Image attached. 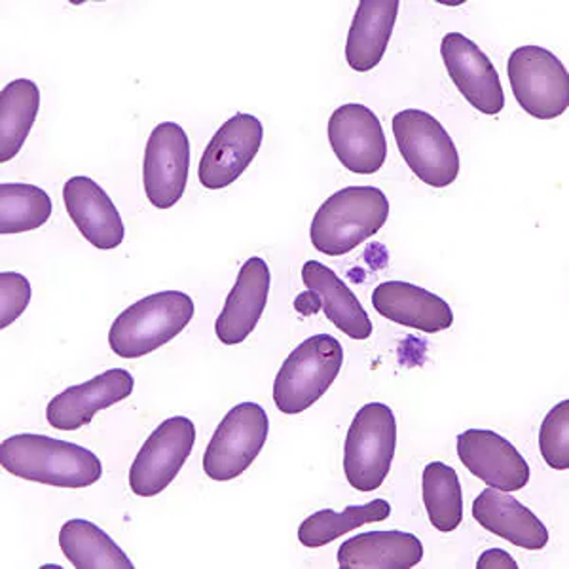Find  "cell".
<instances>
[{
  "mask_svg": "<svg viewBox=\"0 0 569 569\" xmlns=\"http://www.w3.org/2000/svg\"><path fill=\"white\" fill-rule=\"evenodd\" d=\"M0 463L13 477L58 488H88L103 477L96 453L46 435H13L4 440Z\"/></svg>",
  "mask_w": 569,
  "mask_h": 569,
  "instance_id": "obj_1",
  "label": "cell"
},
{
  "mask_svg": "<svg viewBox=\"0 0 569 569\" xmlns=\"http://www.w3.org/2000/svg\"><path fill=\"white\" fill-rule=\"evenodd\" d=\"M388 219L389 201L380 188L346 187L318 209L311 243L327 257H343L380 232Z\"/></svg>",
  "mask_w": 569,
  "mask_h": 569,
  "instance_id": "obj_2",
  "label": "cell"
},
{
  "mask_svg": "<svg viewBox=\"0 0 569 569\" xmlns=\"http://www.w3.org/2000/svg\"><path fill=\"white\" fill-rule=\"evenodd\" d=\"M194 300L181 291L142 298L118 316L109 330L110 350L123 359H139L179 337L194 318Z\"/></svg>",
  "mask_w": 569,
  "mask_h": 569,
  "instance_id": "obj_3",
  "label": "cell"
},
{
  "mask_svg": "<svg viewBox=\"0 0 569 569\" xmlns=\"http://www.w3.org/2000/svg\"><path fill=\"white\" fill-rule=\"evenodd\" d=\"M343 348L330 335H316L292 350L273 382V402L283 415H300L329 391L342 369Z\"/></svg>",
  "mask_w": 569,
  "mask_h": 569,
  "instance_id": "obj_4",
  "label": "cell"
},
{
  "mask_svg": "<svg viewBox=\"0 0 569 569\" xmlns=\"http://www.w3.org/2000/svg\"><path fill=\"white\" fill-rule=\"evenodd\" d=\"M397 448L393 410L382 402L361 407L351 421L343 447V472L351 488L375 492L388 479Z\"/></svg>",
  "mask_w": 569,
  "mask_h": 569,
  "instance_id": "obj_5",
  "label": "cell"
},
{
  "mask_svg": "<svg viewBox=\"0 0 569 569\" xmlns=\"http://www.w3.org/2000/svg\"><path fill=\"white\" fill-rule=\"evenodd\" d=\"M395 141L408 168L429 187H450L460 173V154L442 123L420 109L395 114Z\"/></svg>",
  "mask_w": 569,
  "mask_h": 569,
  "instance_id": "obj_6",
  "label": "cell"
},
{
  "mask_svg": "<svg viewBox=\"0 0 569 569\" xmlns=\"http://www.w3.org/2000/svg\"><path fill=\"white\" fill-rule=\"evenodd\" d=\"M507 74L517 103L537 120L562 117L569 107V74L562 61L541 46H520Z\"/></svg>",
  "mask_w": 569,
  "mask_h": 569,
  "instance_id": "obj_7",
  "label": "cell"
},
{
  "mask_svg": "<svg viewBox=\"0 0 569 569\" xmlns=\"http://www.w3.org/2000/svg\"><path fill=\"white\" fill-rule=\"evenodd\" d=\"M270 433V420L257 402H241L220 421L203 456L209 479L228 482L238 479L262 452Z\"/></svg>",
  "mask_w": 569,
  "mask_h": 569,
  "instance_id": "obj_8",
  "label": "cell"
},
{
  "mask_svg": "<svg viewBox=\"0 0 569 569\" xmlns=\"http://www.w3.org/2000/svg\"><path fill=\"white\" fill-rule=\"evenodd\" d=\"M196 442L194 421L169 418L156 427L130 469V488L139 498L162 493L187 463Z\"/></svg>",
  "mask_w": 569,
  "mask_h": 569,
  "instance_id": "obj_9",
  "label": "cell"
},
{
  "mask_svg": "<svg viewBox=\"0 0 569 569\" xmlns=\"http://www.w3.org/2000/svg\"><path fill=\"white\" fill-rule=\"evenodd\" d=\"M190 171V141L187 131L176 122L156 126L150 133L142 181L144 192L156 209H169L181 200Z\"/></svg>",
  "mask_w": 569,
  "mask_h": 569,
  "instance_id": "obj_10",
  "label": "cell"
},
{
  "mask_svg": "<svg viewBox=\"0 0 569 569\" xmlns=\"http://www.w3.org/2000/svg\"><path fill=\"white\" fill-rule=\"evenodd\" d=\"M329 141L343 168L357 176H375L388 158L382 122L365 104H342L330 114Z\"/></svg>",
  "mask_w": 569,
  "mask_h": 569,
  "instance_id": "obj_11",
  "label": "cell"
},
{
  "mask_svg": "<svg viewBox=\"0 0 569 569\" xmlns=\"http://www.w3.org/2000/svg\"><path fill=\"white\" fill-rule=\"evenodd\" d=\"M264 128L252 114H236L220 126L201 156L198 177L209 190L227 188L238 181L259 154Z\"/></svg>",
  "mask_w": 569,
  "mask_h": 569,
  "instance_id": "obj_12",
  "label": "cell"
},
{
  "mask_svg": "<svg viewBox=\"0 0 569 569\" xmlns=\"http://www.w3.org/2000/svg\"><path fill=\"white\" fill-rule=\"evenodd\" d=\"M448 74L471 107L496 117L505 107V93L490 58L466 34L448 33L440 42Z\"/></svg>",
  "mask_w": 569,
  "mask_h": 569,
  "instance_id": "obj_13",
  "label": "cell"
},
{
  "mask_svg": "<svg viewBox=\"0 0 569 569\" xmlns=\"http://www.w3.org/2000/svg\"><path fill=\"white\" fill-rule=\"evenodd\" d=\"M458 456L467 471L501 492H517L530 482V467L522 453L488 429H467L461 433Z\"/></svg>",
  "mask_w": 569,
  "mask_h": 569,
  "instance_id": "obj_14",
  "label": "cell"
},
{
  "mask_svg": "<svg viewBox=\"0 0 569 569\" xmlns=\"http://www.w3.org/2000/svg\"><path fill=\"white\" fill-rule=\"evenodd\" d=\"M136 380L123 369H110L80 386L53 397L46 408V420L59 431H77L88 426L99 410L112 407L133 393Z\"/></svg>",
  "mask_w": 569,
  "mask_h": 569,
  "instance_id": "obj_15",
  "label": "cell"
},
{
  "mask_svg": "<svg viewBox=\"0 0 569 569\" xmlns=\"http://www.w3.org/2000/svg\"><path fill=\"white\" fill-rule=\"evenodd\" d=\"M270 284L272 276L264 259L252 257L241 266L238 281L214 323V332L220 342L238 346L251 335L264 313Z\"/></svg>",
  "mask_w": 569,
  "mask_h": 569,
  "instance_id": "obj_16",
  "label": "cell"
},
{
  "mask_svg": "<svg viewBox=\"0 0 569 569\" xmlns=\"http://www.w3.org/2000/svg\"><path fill=\"white\" fill-rule=\"evenodd\" d=\"M67 213L91 246L110 251L123 241L122 217L109 194L90 177H72L63 187Z\"/></svg>",
  "mask_w": 569,
  "mask_h": 569,
  "instance_id": "obj_17",
  "label": "cell"
},
{
  "mask_svg": "<svg viewBox=\"0 0 569 569\" xmlns=\"http://www.w3.org/2000/svg\"><path fill=\"white\" fill-rule=\"evenodd\" d=\"M372 306L382 318L393 323L435 335L452 327V308L447 300L418 284L386 281L372 292Z\"/></svg>",
  "mask_w": 569,
  "mask_h": 569,
  "instance_id": "obj_18",
  "label": "cell"
},
{
  "mask_svg": "<svg viewBox=\"0 0 569 569\" xmlns=\"http://www.w3.org/2000/svg\"><path fill=\"white\" fill-rule=\"evenodd\" d=\"M472 517L485 530L520 549L541 550L549 543V530L528 507L490 486L472 501Z\"/></svg>",
  "mask_w": 569,
  "mask_h": 569,
  "instance_id": "obj_19",
  "label": "cell"
},
{
  "mask_svg": "<svg viewBox=\"0 0 569 569\" xmlns=\"http://www.w3.org/2000/svg\"><path fill=\"white\" fill-rule=\"evenodd\" d=\"M423 558V545L407 531H367L338 549L342 569H410Z\"/></svg>",
  "mask_w": 569,
  "mask_h": 569,
  "instance_id": "obj_20",
  "label": "cell"
},
{
  "mask_svg": "<svg viewBox=\"0 0 569 569\" xmlns=\"http://www.w3.org/2000/svg\"><path fill=\"white\" fill-rule=\"evenodd\" d=\"M399 0H361L346 40L348 66L369 72L382 61L399 16Z\"/></svg>",
  "mask_w": 569,
  "mask_h": 569,
  "instance_id": "obj_21",
  "label": "cell"
},
{
  "mask_svg": "<svg viewBox=\"0 0 569 569\" xmlns=\"http://www.w3.org/2000/svg\"><path fill=\"white\" fill-rule=\"evenodd\" d=\"M302 281L321 298L325 316L346 337L367 340L372 335V321L350 287L329 266L308 260L302 268Z\"/></svg>",
  "mask_w": 569,
  "mask_h": 569,
  "instance_id": "obj_22",
  "label": "cell"
},
{
  "mask_svg": "<svg viewBox=\"0 0 569 569\" xmlns=\"http://www.w3.org/2000/svg\"><path fill=\"white\" fill-rule=\"evenodd\" d=\"M40 109V90L33 80L18 78L0 93V163L20 154Z\"/></svg>",
  "mask_w": 569,
  "mask_h": 569,
  "instance_id": "obj_23",
  "label": "cell"
},
{
  "mask_svg": "<svg viewBox=\"0 0 569 569\" xmlns=\"http://www.w3.org/2000/svg\"><path fill=\"white\" fill-rule=\"evenodd\" d=\"M59 547L77 569H133L126 552L88 520L66 522L59 531Z\"/></svg>",
  "mask_w": 569,
  "mask_h": 569,
  "instance_id": "obj_24",
  "label": "cell"
},
{
  "mask_svg": "<svg viewBox=\"0 0 569 569\" xmlns=\"http://www.w3.org/2000/svg\"><path fill=\"white\" fill-rule=\"evenodd\" d=\"M391 515V505L386 499H375L367 505H351L343 512L325 511L316 512L306 518L298 528V539L308 549H318L325 545L337 541L348 531L361 528L362 525L383 522Z\"/></svg>",
  "mask_w": 569,
  "mask_h": 569,
  "instance_id": "obj_25",
  "label": "cell"
},
{
  "mask_svg": "<svg viewBox=\"0 0 569 569\" xmlns=\"http://www.w3.org/2000/svg\"><path fill=\"white\" fill-rule=\"evenodd\" d=\"M421 493L426 503L427 517L435 530L448 533L460 528L463 520V493L460 477L453 467L440 461H431L423 469Z\"/></svg>",
  "mask_w": 569,
  "mask_h": 569,
  "instance_id": "obj_26",
  "label": "cell"
},
{
  "mask_svg": "<svg viewBox=\"0 0 569 569\" xmlns=\"http://www.w3.org/2000/svg\"><path fill=\"white\" fill-rule=\"evenodd\" d=\"M52 214V200L44 190L23 182L0 184V232H31Z\"/></svg>",
  "mask_w": 569,
  "mask_h": 569,
  "instance_id": "obj_27",
  "label": "cell"
},
{
  "mask_svg": "<svg viewBox=\"0 0 569 569\" xmlns=\"http://www.w3.org/2000/svg\"><path fill=\"white\" fill-rule=\"evenodd\" d=\"M539 447L547 466L557 471L569 469V401L558 402L545 416L539 431Z\"/></svg>",
  "mask_w": 569,
  "mask_h": 569,
  "instance_id": "obj_28",
  "label": "cell"
},
{
  "mask_svg": "<svg viewBox=\"0 0 569 569\" xmlns=\"http://www.w3.org/2000/svg\"><path fill=\"white\" fill-rule=\"evenodd\" d=\"M31 283L26 276L18 272L0 273V327L7 329L31 302Z\"/></svg>",
  "mask_w": 569,
  "mask_h": 569,
  "instance_id": "obj_29",
  "label": "cell"
},
{
  "mask_svg": "<svg viewBox=\"0 0 569 569\" xmlns=\"http://www.w3.org/2000/svg\"><path fill=\"white\" fill-rule=\"evenodd\" d=\"M479 569H517L518 563L512 560L509 552H505L501 549H490L482 552V557L479 558L477 563Z\"/></svg>",
  "mask_w": 569,
  "mask_h": 569,
  "instance_id": "obj_30",
  "label": "cell"
},
{
  "mask_svg": "<svg viewBox=\"0 0 569 569\" xmlns=\"http://www.w3.org/2000/svg\"><path fill=\"white\" fill-rule=\"evenodd\" d=\"M321 308H323L321 298H319L316 292L310 291V289L302 292V295H298L297 300H295V310H297L300 316H306V318L316 316Z\"/></svg>",
  "mask_w": 569,
  "mask_h": 569,
  "instance_id": "obj_31",
  "label": "cell"
}]
</instances>
